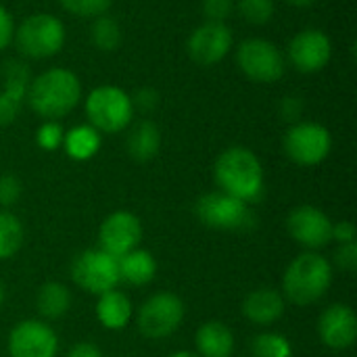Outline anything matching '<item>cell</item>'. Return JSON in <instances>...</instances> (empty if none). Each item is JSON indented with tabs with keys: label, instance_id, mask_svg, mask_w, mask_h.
<instances>
[{
	"label": "cell",
	"instance_id": "1",
	"mask_svg": "<svg viewBox=\"0 0 357 357\" xmlns=\"http://www.w3.org/2000/svg\"><path fill=\"white\" fill-rule=\"evenodd\" d=\"M25 98L29 109L44 121H56L69 115L82 100V82L73 71L52 67L29 82Z\"/></svg>",
	"mask_w": 357,
	"mask_h": 357
},
{
	"label": "cell",
	"instance_id": "2",
	"mask_svg": "<svg viewBox=\"0 0 357 357\" xmlns=\"http://www.w3.org/2000/svg\"><path fill=\"white\" fill-rule=\"evenodd\" d=\"M213 178L222 192L247 205L257 201L264 192V165L247 146L226 149L215 159Z\"/></svg>",
	"mask_w": 357,
	"mask_h": 357
},
{
	"label": "cell",
	"instance_id": "3",
	"mask_svg": "<svg viewBox=\"0 0 357 357\" xmlns=\"http://www.w3.org/2000/svg\"><path fill=\"white\" fill-rule=\"evenodd\" d=\"M333 284V264L318 251L299 253L284 270L282 297L284 301L305 307L320 301Z\"/></svg>",
	"mask_w": 357,
	"mask_h": 357
},
{
	"label": "cell",
	"instance_id": "4",
	"mask_svg": "<svg viewBox=\"0 0 357 357\" xmlns=\"http://www.w3.org/2000/svg\"><path fill=\"white\" fill-rule=\"evenodd\" d=\"M132 96L117 86H98L86 98L88 123L100 134H119L134 119Z\"/></svg>",
	"mask_w": 357,
	"mask_h": 357
},
{
	"label": "cell",
	"instance_id": "5",
	"mask_svg": "<svg viewBox=\"0 0 357 357\" xmlns=\"http://www.w3.org/2000/svg\"><path fill=\"white\" fill-rule=\"evenodd\" d=\"M13 42L27 59H48L61 52L65 44V25L48 13H36L15 27Z\"/></svg>",
	"mask_w": 357,
	"mask_h": 357
},
{
	"label": "cell",
	"instance_id": "6",
	"mask_svg": "<svg viewBox=\"0 0 357 357\" xmlns=\"http://www.w3.org/2000/svg\"><path fill=\"white\" fill-rule=\"evenodd\" d=\"M184 301L169 291L151 295L136 314L138 333L149 341H161L172 337L184 322Z\"/></svg>",
	"mask_w": 357,
	"mask_h": 357
},
{
	"label": "cell",
	"instance_id": "7",
	"mask_svg": "<svg viewBox=\"0 0 357 357\" xmlns=\"http://www.w3.org/2000/svg\"><path fill=\"white\" fill-rule=\"evenodd\" d=\"M287 157L301 165V167H314L320 165L333 149V136L328 128L316 121H297L293 123L282 140Z\"/></svg>",
	"mask_w": 357,
	"mask_h": 357
},
{
	"label": "cell",
	"instance_id": "8",
	"mask_svg": "<svg viewBox=\"0 0 357 357\" xmlns=\"http://www.w3.org/2000/svg\"><path fill=\"white\" fill-rule=\"evenodd\" d=\"M71 280L77 289L96 297L113 291L121 282L117 257L102 249H86L71 264Z\"/></svg>",
	"mask_w": 357,
	"mask_h": 357
},
{
	"label": "cell",
	"instance_id": "9",
	"mask_svg": "<svg viewBox=\"0 0 357 357\" xmlns=\"http://www.w3.org/2000/svg\"><path fill=\"white\" fill-rule=\"evenodd\" d=\"M238 69L253 82L272 84L287 71V59L276 44L264 38H249L236 48Z\"/></svg>",
	"mask_w": 357,
	"mask_h": 357
},
{
	"label": "cell",
	"instance_id": "10",
	"mask_svg": "<svg viewBox=\"0 0 357 357\" xmlns=\"http://www.w3.org/2000/svg\"><path fill=\"white\" fill-rule=\"evenodd\" d=\"M195 213L201 224L213 230H241L251 222L249 205L222 192H207L197 201Z\"/></svg>",
	"mask_w": 357,
	"mask_h": 357
},
{
	"label": "cell",
	"instance_id": "11",
	"mask_svg": "<svg viewBox=\"0 0 357 357\" xmlns=\"http://www.w3.org/2000/svg\"><path fill=\"white\" fill-rule=\"evenodd\" d=\"M333 220L314 205H299L287 218V230L305 251H320L333 243Z\"/></svg>",
	"mask_w": 357,
	"mask_h": 357
},
{
	"label": "cell",
	"instance_id": "12",
	"mask_svg": "<svg viewBox=\"0 0 357 357\" xmlns=\"http://www.w3.org/2000/svg\"><path fill=\"white\" fill-rule=\"evenodd\" d=\"M6 347L10 357H56L59 337L50 324L31 318L13 326Z\"/></svg>",
	"mask_w": 357,
	"mask_h": 357
},
{
	"label": "cell",
	"instance_id": "13",
	"mask_svg": "<svg viewBox=\"0 0 357 357\" xmlns=\"http://www.w3.org/2000/svg\"><path fill=\"white\" fill-rule=\"evenodd\" d=\"M142 222L132 211H113L107 215L98 228V249L113 257H123L126 253L140 247Z\"/></svg>",
	"mask_w": 357,
	"mask_h": 357
},
{
	"label": "cell",
	"instance_id": "14",
	"mask_svg": "<svg viewBox=\"0 0 357 357\" xmlns=\"http://www.w3.org/2000/svg\"><path fill=\"white\" fill-rule=\"evenodd\" d=\"M232 44H234V38L226 23L205 21L190 33L186 42V50H188V56L197 65L213 67L230 52Z\"/></svg>",
	"mask_w": 357,
	"mask_h": 357
},
{
	"label": "cell",
	"instance_id": "15",
	"mask_svg": "<svg viewBox=\"0 0 357 357\" xmlns=\"http://www.w3.org/2000/svg\"><path fill=\"white\" fill-rule=\"evenodd\" d=\"M333 42L320 29H303L289 42V61L301 73H316L331 63Z\"/></svg>",
	"mask_w": 357,
	"mask_h": 357
},
{
	"label": "cell",
	"instance_id": "16",
	"mask_svg": "<svg viewBox=\"0 0 357 357\" xmlns=\"http://www.w3.org/2000/svg\"><path fill=\"white\" fill-rule=\"evenodd\" d=\"M320 341L337 351L354 347L357 339L356 312L345 303H335L320 314L318 320Z\"/></svg>",
	"mask_w": 357,
	"mask_h": 357
},
{
	"label": "cell",
	"instance_id": "17",
	"mask_svg": "<svg viewBox=\"0 0 357 357\" xmlns=\"http://www.w3.org/2000/svg\"><path fill=\"white\" fill-rule=\"evenodd\" d=\"M4 88L0 90V128L10 126L23 105L27 86L31 82L29 69L21 61H6L2 67Z\"/></svg>",
	"mask_w": 357,
	"mask_h": 357
},
{
	"label": "cell",
	"instance_id": "18",
	"mask_svg": "<svg viewBox=\"0 0 357 357\" xmlns=\"http://www.w3.org/2000/svg\"><path fill=\"white\" fill-rule=\"evenodd\" d=\"M243 316L255 326H272L287 310V301L280 291L261 287L251 291L243 301Z\"/></svg>",
	"mask_w": 357,
	"mask_h": 357
},
{
	"label": "cell",
	"instance_id": "19",
	"mask_svg": "<svg viewBox=\"0 0 357 357\" xmlns=\"http://www.w3.org/2000/svg\"><path fill=\"white\" fill-rule=\"evenodd\" d=\"M132 318H134V305L123 291L113 289V291L98 295L96 320L100 322L102 328L113 331V333L123 331L132 322Z\"/></svg>",
	"mask_w": 357,
	"mask_h": 357
},
{
	"label": "cell",
	"instance_id": "20",
	"mask_svg": "<svg viewBox=\"0 0 357 357\" xmlns=\"http://www.w3.org/2000/svg\"><path fill=\"white\" fill-rule=\"evenodd\" d=\"M195 347L199 357H232L234 335L224 322L209 320L199 326L195 335Z\"/></svg>",
	"mask_w": 357,
	"mask_h": 357
},
{
	"label": "cell",
	"instance_id": "21",
	"mask_svg": "<svg viewBox=\"0 0 357 357\" xmlns=\"http://www.w3.org/2000/svg\"><path fill=\"white\" fill-rule=\"evenodd\" d=\"M119 280L130 287H146L157 276V259L146 249H134L117 259Z\"/></svg>",
	"mask_w": 357,
	"mask_h": 357
},
{
	"label": "cell",
	"instance_id": "22",
	"mask_svg": "<svg viewBox=\"0 0 357 357\" xmlns=\"http://www.w3.org/2000/svg\"><path fill=\"white\" fill-rule=\"evenodd\" d=\"M161 149V132L159 126L151 119H142L138 121L130 136H128V153L134 161L138 163H146L151 159L157 157Z\"/></svg>",
	"mask_w": 357,
	"mask_h": 357
},
{
	"label": "cell",
	"instance_id": "23",
	"mask_svg": "<svg viewBox=\"0 0 357 357\" xmlns=\"http://www.w3.org/2000/svg\"><path fill=\"white\" fill-rule=\"evenodd\" d=\"M71 291L63 284V282H44L38 289V297H36V307L38 314L44 320H59L63 318L69 307H71Z\"/></svg>",
	"mask_w": 357,
	"mask_h": 357
},
{
	"label": "cell",
	"instance_id": "24",
	"mask_svg": "<svg viewBox=\"0 0 357 357\" xmlns=\"http://www.w3.org/2000/svg\"><path fill=\"white\" fill-rule=\"evenodd\" d=\"M63 149L73 161H88L100 149V132H96L90 123H82L65 132Z\"/></svg>",
	"mask_w": 357,
	"mask_h": 357
},
{
	"label": "cell",
	"instance_id": "25",
	"mask_svg": "<svg viewBox=\"0 0 357 357\" xmlns=\"http://www.w3.org/2000/svg\"><path fill=\"white\" fill-rule=\"evenodd\" d=\"M25 241L21 220L8 209H0V261L15 257Z\"/></svg>",
	"mask_w": 357,
	"mask_h": 357
},
{
	"label": "cell",
	"instance_id": "26",
	"mask_svg": "<svg viewBox=\"0 0 357 357\" xmlns=\"http://www.w3.org/2000/svg\"><path fill=\"white\" fill-rule=\"evenodd\" d=\"M253 357H293L291 341L280 333H261L251 341Z\"/></svg>",
	"mask_w": 357,
	"mask_h": 357
},
{
	"label": "cell",
	"instance_id": "27",
	"mask_svg": "<svg viewBox=\"0 0 357 357\" xmlns=\"http://www.w3.org/2000/svg\"><path fill=\"white\" fill-rule=\"evenodd\" d=\"M90 36H92V42H94V46H96L98 50L111 52V50H115V48L119 46V42H121V27H119V23H117L113 17L100 15V17L94 19Z\"/></svg>",
	"mask_w": 357,
	"mask_h": 357
},
{
	"label": "cell",
	"instance_id": "28",
	"mask_svg": "<svg viewBox=\"0 0 357 357\" xmlns=\"http://www.w3.org/2000/svg\"><path fill=\"white\" fill-rule=\"evenodd\" d=\"M113 0H59V4L82 19H96L100 15H107V10L111 8Z\"/></svg>",
	"mask_w": 357,
	"mask_h": 357
},
{
	"label": "cell",
	"instance_id": "29",
	"mask_svg": "<svg viewBox=\"0 0 357 357\" xmlns=\"http://www.w3.org/2000/svg\"><path fill=\"white\" fill-rule=\"evenodd\" d=\"M238 10L245 21L264 25L274 15V0H238Z\"/></svg>",
	"mask_w": 357,
	"mask_h": 357
},
{
	"label": "cell",
	"instance_id": "30",
	"mask_svg": "<svg viewBox=\"0 0 357 357\" xmlns=\"http://www.w3.org/2000/svg\"><path fill=\"white\" fill-rule=\"evenodd\" d=\"M63 138L65 130L59 121H44L36 132V142L44 151H56L59 146H63Z\"/></svg>",
	"mask_w": 357,
	"mask_h": 357
},
{
	"label": "cell",
	"instance_id": "31",
	"mask_svg": "<svg viewBox=\"0 0 357 357\" xmlns=\"http://www.w3.org/2000/svg\"><path fill=\"white\" fill-rule=\"evenodd\" d=\"M21 192H23V186L17 176H13V174L0 176V207L2 209L13 207L21 199Z\"/></svg>",
	"mask_w": 357,
	"mask_h": 357
},
{
	"label": "cell",
	"instance_id": "32",
	"mask_svg": "<svg viewBox=\"0 0 357 357\" xmlns=\"http://www.w3.org/2000/svg\"><path fill=\"white\" fill-rule=\"evenodd\" d=\"M234 10V0H203V15L207 21H226Z\"/></svg>",
	"mask_w": 357,
	"mask_h": 357
},
{
	"label": "cell",
	"instance_id": "33",
	"mask_svg": "<svg viewBox=\"0 0 357 357\" xmlns=\"http://www.w3.org/2000/svg\"><path fill=\"white\" fill-rule=\"evenodd\" d=\"M335 264L347 272V274H354L357 270V241L354 243H345V245H339L337 253H335Z\"/></svg>",
	"mask_w": 357,
	"mask_h": 357
},
{
	"label": "cell",
	"instance_id": "34",
	"mask_svg": "<svg viewBox=\"0 0 357 357\" xmlns=\"http://www.w3.org/2000/svg\"><path fill=\"white\" fill-rule=\"evenodd\" d=\"M132 105H134V109L151 113V111H155L159 107V92L155 88H140L132 96Z\"/></svg>",
	"mask_w": 357,
	"mask_h": 357
},
{
	"label": "cell",
	"instance_id": "35",
	"mask_svg": "<svg viewBox=\"0 0 357 357\" xmlns=\"http://www.w3.org/2000/svg\"><path fill=\"white\" fill-rule=\"evenodd\" d=\"M303 113V100L299 96H284L280 102V115L287 121H297Z\"/></svg>",
	"mask_w": 357,
	"mask_h": 357
},
{
	"label": "cell",
	"instance_id": "36",
	"mask_svg": "<svg viewBox=\"0 0 357 357\" xmlns=\"http://www.w3.org/2000/svg\"><path fill=\"white\" fill-rule=\"evenodd\" d=\"M13 36H15L13 17H10V13L0 4V50H4V48L13 42Z\"/></svg>",
	"mask_w": 357,
	"mask_h": 357
},
{
	"label": "cell",
	"instance_id": "37",
	"mask_svg": "<svg viewBox=\"0 0 357 357\" xmlns=\"http://www.w3.org/2000/svg\"><path fill=\"white\" fill-rule=\"evenodd\" d=\"M356 238H357V230H356V226H354V222L343 220V222L333 224V241H337L339 245L354 243Z\"/></svg>",
	"mask_w": 357,
	"mask_h": 357
},
{
	"label": "cell",
	"instance_id": "38",
	"mask_svg": "<svg viewBox=\"0 0 357 357\" xmlns=\"http://www.w3.org/2000/svg\"><path fill=\"white\" fill-rule=\"evenodd\" d=\"M65 357H105L102 351L94 345V343H88V341H82V343H75Z\"/></svg>",
	"mask_w": 357,
	"mask_h": 357
},
{
	"label": "cell",
	"instance_id": "39",
	"mask_svg": "<svg viewBox=\"0 0 357 357\" xmlns=\"http://www.w3.org/2000/svg\"><path fill=\"white\" fill-rule=\"evenodd\" d=\"M289 4H293V6H310V4H314L316 0H287Z\"/></svg>",
	"mask_w": 357,
	"mask_h": 357
},
{
	"label": "cell",
	"instance_id": "40",
	"mask_svg": "<svg viewBox=\"0 0 357 357\" xmlns=\"http://www.w3.org/2000/svg\"><path fill=\"white\" fill-rule=\"evenodd\" d=\"M169 357H199L197 354H192V351H176V354H172Z\"/></svg>",
	"mask_w": 357,
	"mask_h": 357
},
{
	"label": "cell",
	"instance_id": "41",
	"mask_svg": "<svg viewBox=\"0 0 357 357\" xmlns=\"http://www.w3.org/2000/svg\"><path fill=\"white\" fill-rule=\"evenodd\" d=\"M2 301H4V287H2V282H0V305H2Z\"/></svg>",
	"mask_w": 357,
	"mask_h": 357
}]
</instances>
